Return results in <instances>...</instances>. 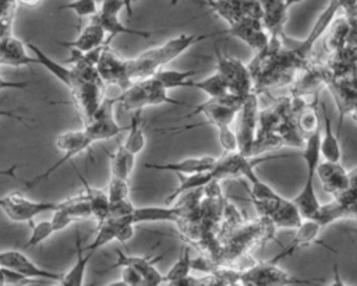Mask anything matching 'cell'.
Listing matches in <instances>:
<instances>
[{
  "mask_svg": "<svg viewBox=\"0 0 357 286\" xmlns=\"http://www.w3.org/2000/svg\"><path fill=\"white\" fill-rule=\"evenodd\" d=\"M322 278H300L278 264L268 261H257L252 266L240 273V282L254 286H321Z\"/></svg>",
  "mask_w": 357,
  "mask_h": 286,
  "instance_id": "6da1fadb",
  "label": "cell"
},
{
  "mask_svg": "<svg viewBox=\"0 0 357 286\" xmlns=\"http://www.w3.org/2000/svg\"><path fill=\"white\" fill-rule=\"evenodd\" d=\"M216 73L225 80L229 92L240 96L247 98L254 92V80L248 66L240 61L236 57L227 56L226 53H220L216 49Z\"/></svg>",
  "mask_w": 357,
  "mask_h": 286,
  "instance_id": "7a4b0ae2",
  "label": "cell"
},
{
  "mask_svg": "<svg viewBox=\"0 0 357 286\" xmlns=\"http://www.w3.org/2000/svg\"><path fill=\"white\" fill-rule=\"evenodd\" d=\"M92 144H93V141L89 138V135L86 134V131L84 128L59 134L56 137V146L59 151L63 152V156L57 162H54L50 167H47L42 174H38L32 180L26 181L25 187L31 188V187L42 183L45 179H47L50 174H53L60 166L70 162L73 158L78 156L79 153L85 152Z\"/></svg>",
  "mask_w": 357,
  "mask_h": 286,
  "instance_id": "3957f363",
  "label": "cell"
},
{
  "mask_svg": "<svg viewBox=\"0 0 357 286\" xmlns=\"http://www.w3.org/2000/svg\"><path fill=\"white\" fill-rule=\"evenodd\" d=\"M259 126V113H258V99L255 92L248 95L237 116H236V135L238 142V152L245 156H252L254 142L257 140Z\"/></svg>",
  "mask_w": 357,
  "mask_h": 286,
  "instance_id": "277c9868",
  "label": "cell"
},
{
  "mask_svg": "<svg viewBox=\"0 0 357 286\" xmlns=\"http://www.w3.org/2000/svg\"><path fill=\"white\" fill-rule=\"evenodd\" d=\"M116 102H117V96L116 98L105 96L98 110L92 114V117L85 124H82L84 126L82 128L86 131V134L93 142L119 137L123 131L128 130V126H124V127L119 126L117 121L114 120L113 106Z\"/></svg>",
  "mask_w": 357,
  "mask_h": 286,
  "instance_id": "5b68a950",
  "label": "cell"
},
{
  "mask_svg": "<svg viewBox=\"0 0 357 286\" xmlns=\"http://www.w3.org/2000/svg\"><path fill=\"white\" fill-rule=\"evenodd\" d=\"M59 208V202L31 201L26 197L11 193L0 198V209L13 222H32V219L45 212H53Z\"/></svg>",
  "mask_w": 357,
  "mask_h": 286,
  "instance_id": "8992f818",
  "label": "cell"
},
{
  "mask_svg": "<svg viewBox=\"0 0 357 286\" xmlns=\"http://www.w3.org/2000/svg\"><path fill=\"white\" fill-rule=\"evenodd\" d=\"M105 85L88 82V81H78L71 89V103L77 109L82 124H85L92 114L98 110L102 100L105 99Z\"/></svg>",
  "mask_w": 357,
  "mask_h": 286,
  "instance_id": "52a82bcc",
  "label": "cell"
},
{
  "mask_svg": "<svg viewBox=\"0 0 357 286\" xmlns=\"http://www.w3.org/2000/svg\"><path fill=\"white\" fill-rule=\"evenodd\" d=\"M96 68L106 86L117 85L121 91H124L132 84L128 77L127 59L113 52L109 46H106V49L103 50L96 64Z\"/></svg>",
  "mask_w": 357,
  "mask_h": 286,
  "instance_id": "ba28073f",
  "label": "cell"
},
{
  "mask_svg": "<svg viewBox=\"0 0 357 286\" xmlns=\"http://www.w3.org/2000/svg\"><path fill=\"white\" fill-rule=\"evenodd\" d=\"M324 226L315 220V219H303V222L298 225V227H296V233H294V237L293 240L280 250V253H278L275 257H272L269 261L271 262H275L278 264L280 259L294 254L296 251L301 250V248H305V247H310V246H314V244H319V246H324L326 247L328 250H331L332 253H336V250L331 248L329 246H326L324 241L319 240V233L322 232Z\"/></svg>",
  "mask_w": 357,
  "mask_h": 286,
  "instance_id": "9c48e42d",
  "label": "cell"
},
{
  "mask_svg": "<svg viewBox=\"0 0 357 286\" xmlns=\"http://www.w3.org/2000/svg\"><path fill=\"white\" fill-rule=\"evenodd\" d=\"M225 33L243 40L255 53L262 52L271 40V35H269L268 29L265 28L262 20L261 18H252V17L243 18L237 24L225 29Z\"/></svg>",
  "mask_w": 357,
  "mask_h": 286,
  "instance_id": "30bf717a",
  "label": "cell"
},
{
  "mask_svg": "<svg viewBox=\"0 0 357 286\" xmlns=\"http://www.w3.org/2000/svg\"><path fill=\"white\" fill-rule=\"evenodd\" d=\"M0 266L13 269L25 276H29L33 279H40V280L61 282L63 276H64V273H57V272L47 271L45 268L38 266L24 253L17 251V250L0 251Z\"/></svg>",
  "mask_w": 357,
  "mask_h": 286,
  "instance_id": "8fae6325",
  "label": "cell"
},
{
  "mask_svg": "<svg viewBox=\"0 0 357 286\" xmlns=\"http://www.w3.org/2000/svg\"><path fill=\"white\" fill-rule=\"evenodd\" d=\"M192 213L190 202L180 205H152V206H135L131 218L135 225L145 222H176L178 223L187 215Z\"/></svg>",
  "mask_w": 357,
  "mask_h": 286,
  "instance_id": "7c38bea8",
  "label": "cell"
},
{
  "mask_svg": "<svg viewBox=\"0 0 357 286\" xmlns=\"http://www.w3.org/2000/svg\"><path fill=\"white\" fill-rule=\"evenodd\" d=\"M219 35H226L225 29L223 31H216V32H209V33H197V35L195 33H191V35L181 33L176 38H172L167 42H165L163 45L156 47V54H158L159 63H160V66H165L169 61L178 57L180 54H183L192 45H195L198 42H202V40H205L208 38H212V36H219Z\"/></svg>",
  "mask_w": 357,
  "mask_h": 286,
  "instance_id": "4fadbf2b",
  "label": "cell"
},
{
  "mask_svg": "<svg viewBox=\"0 0 357 286\" xmlns=\"http://www.w3.org/2000/svg\"><path fill=\"white\" fill-rule=\"evenodd\" d=\"M315 174L318 176L324 190L333 197L340 195L349 188L347 170L342 166L340 162H319Z\"/></svg>",
  "mask_w": 357,
  "mask_h": 286,
  "instance_id": "5bb4252c",
  "label": "cell"
},
{
  "mask_svg": "<svg viewBox=\"0 0 357 286\" xmlns=\"http://www.w3.org/2000/svg\"><path fill=\"white\" fill-rule=\"evenodd\" d=\"M216 158L213 156H199V158H185L178 162H166V163H145L144 167L151 170H163L172 172L176 174H195L212 170L216 165Z\"/></svg>",
  "mask_w": 357,
  "mask_h": 286,
  "instance_id": "9a60e30c",
  "label": "cell"
},
{
  "mask_svg": "<svg viewBox=\"0 0 357 286\" xmlns=\"http://www.w3.org/2000/svg\"><path fill=\"white\" fill-rule=\"evenodd\" d=\"M319 116L322 124L321 134V155L324 160L329 162H340L342 160V146L337 135L332 130V120L328 113L325 102H319Z\"/></svg>",
  "mask_w": 357,
  "mask_h": 286,
  "instance_id": "2e32d148",
  "label": "cell"
},
{
  "mask_svg": "<svg viewBox=\"0 0 357 286\" xmlns=\"http://www.w3.org/2000/svg\"><path fill=\"white\" fill-rule=\"evenodd\" d=\"M262 8V22L268 29L271 38H282L283 28L287 20V10L284 0H258Z\"/></svg>",
  "mask_w": 357,
  "mask_h": 286,
  "instance_id": "e0dca14e",
  "label": "cell"
},
{
  "mask_svg": "<svg viewBox=\"0 0 357 286\" xmlns=\"http://www.w3.org/2000/svg\"><path fill=\"white\" fill-rule=\"evenodd\" d=\"M106 32L105 29L96 24V22H89L78 35L75 40H56L60 46H64L67 49H75L82 53L91 52L102 45L106 43Z\"/></svg>",
  "mask_w": 357,
  "mask_h": 286,
  "instance_id": "ac0fdd59",
  "label": "cell"
},
{
  "mask_svg": "<svg viewBox=\"0 0 357 286\" xmlns=\"http://www.w3.org/2000/svg\"><path fill=\"white\" fill-rule=\"evenodd\" d=\"M26 47H29L31 52L33 53L35 64H39V66L45 67L53 77H56L60 82H63L68 89H71L79 81L71 67H66V66L57 63L50 56H47L43 50H40L36 45L28 42Z\"/></svg>",
  "mask_w": 357,
  "mask_h": 286,
  "instance_id": "d6986e66",
  "label": "cell"
},
{
  "mask_svg": "<svg viewBox=\"0 0 357 286\" xmlns=\"http://www.w3.org/2000/svg\"><path fill=\"white\" fill-rule=\"evenodd\" d=\"M127 68L131 82L151 78L159 68H162L156 54V47L149 49L134 59H127Z\"/></svg>",
  "mask_w": 357,
  "mask_h": 286,
  "instance_id": "ffe728a7",
  "label": "cell"
},
{
  "mask_svg": "<svg viewBox=\"0 0 357 286\" xmlns=\"http://www.w3.org/2000/svg\"><path fill=\"white\" fill-rule=\"evenodd\" d=\"M0 64L22 67L28 64H35V57L26 54V45L10 35L0 40Z\"/></svg>",
  "mask_w": 357,
  "mask_h": 286,
  "instance_id": "44dd1931",
  "label": "cell"
},
{
  "mask_svg": "<svg viewBox=\"0 0 357 286\" xmlns=\"http://www.w3.org/2000/svg\"><path fill=\"white\" fill-rule=\"evenodd\" d=\"M78 177L82 183V194L85 195L86 201L89 202L91 211H92V216L96 220V223H102L103 220H106L109 218V206H110V201L107 197V193L100 190V188H95L92 186L88 184V181L84 179V176L77 170Z\"/></svg>",
  "mask_w": 357,
  "mask_h": 286,
  "instance_id": "7402d4cb",
  "label": "cell"
},
{
  "mask_svg": "<svg viewBox=\"0 0 357 286\" xmlns=\"http://www.w3.org/2000/svg\"><path fill=\"white\" fill-rule=\"evenodd\" d=\"M75 248H77V261L71 266V269L64 273L63 280H61L66 286H82L84 285L86 266H88L91 258L95 255V251L84 250L78 230L75 232Z\"/></svg>",
  "mask_w": 357,
  "mask_h": 286,
  "instance_id": "603a6c76",
  "label": "cell"
},
{
  "mask_svg": "<svg viewBox=\"0 0 357 286\" xmlns=\"http://www.w3.org/2000/svg\"><path fill=\"white\" fill-rule=\"evenodd\" d=\"M91 21L92 22H96L99 24L105 32L109 35L106 42L110 43L112 39L116 36V35H120V33H128V35H135V36H141V38H145L148 39L153 32L152 31H141V29H132V28H128L127 25H124L120 20H119V15H103L100 14L99 11L91 17Z\"/></svg>",
  "mask_w": 357,
  "mask_h": 286,
  "instance_id": "cb8c5ba5",
  "label": "cell"
},
{
  "mask_svg": "<svg viewBox=\"0 0 357 286\" xmlns=\"http://www.w3.org/2000/svg\"><path fill=\"white\" fill-rule=\"evenodd\" d=\"M177 176L180 179L178 186L166 197L165 204H173V201H176L178 195H181L184 193L195 191L198 188H202L206 184H209L211 181L216 180L212 170L202 172V173H195V174H177Z\"/></svg>",
  "mask_w": 357,
  "mask_h": 286,
  "instance_id": "d4e9b609",
  "label": "cell"
},
{
  "mask_svg": "<svg viewBox=\"0 0 357 286\" xmlns=\"http://www.w3.org/2000/svg\"><path fill=\"white\" fill-rule=\"evenodd\" d=\"M107 155L110 163V174L130 180L135 165V155L128 152L123 144H119V148L114 152H107Z\"/></svg>",
  "mask_w": 357,
  "mask_h": 286,
  "instance_id": "484cf974",
  "label": "cell"
},
{
  "mask_svg": "<svg viewBox=\"0 0 357 286\" xmlns=\"http://www.w3.org/2000/svg\"><path fill=\"white\" fill-rule=\"evenodd\" d=\"M142 110L131 112V120L128 124V135L123 145L128 152L132 155L139 153L145 148V134H144V126H142Z\"/></svg>",
  "mask_w": 357,
  "mask_h": 286,
  "instance_id": "4316f807",
  "label": "cell"
},
{
  "mask_svg": "<svg viewBox=\"0 0 357 286\" xmlns=\"http://www.w3.org/2000/svg\"><path fill=\"white\" fill-rule=\"evenodd\" d=\"M116 262L112 264L110 266L105 268L102 271V273L107 272V271H112L114 268H123V266H131L134 269H137L141 275L148 269L151 268L152 265H155L159 259H162L163 254L162 255H158V257H152L151 254L148 255H142V257H138V255H127L124 254L121 250H116Z\"/></svg>",
  "mask_w": 357,
  "mask_h": 286,
  "instance_id": "83f0119b",
  "label": "cell"
},
{
  "mask_svg": "<svg viewBox=\"0 0 357 286\" xmlns=\"http://www.w3.org/2000/svg\"><path fill=\"white\" fill-rule=\"evenodd\" d=\"M198 74L197 70H163L159 68L152 77H155L167 91L176 88H185V84L191 77Z\"/></svg>",
  "mask_w": 357,
  "mask_h": 286,
  "instance_id": "f1b7e54d",
  "label": "cell"
},
{
  "mask_svg": "<svg viewBox=\"0 0 357 286\" xmlns=\"http://www.w3.org/2000/svg\"><path fill=\"white\" fill-rule=\"evenodd\" d=\"M185 88L199 89V91L205 92L209 98H218V96H223L226 93H230L225 80L220 77L219 73H215V74H212L208 78L201 80V81L188 80L187 84H185Z\"/></svg>",
  "mask_w": 357,
  "mask_h": 286,
  "instance_id": "f546056e",
  "label": "cell"
},
{
  "mask_svg": "<svg viewBox=\"0 0 357 286\" xmlns=\"http://www.w3.org/2000/svg\"><path fill=\"white\" fill-rule=\"evenodd\" d=\"M191 269H192V258L190 255V247L185 246L181 248V253H180L177 261L173 264V266L163 275L165 283L190 276Z\"/></svg>",
  "mask_w": 357,
  "mask_h": 286,
  "instance_id": "4dcf8cb0",
  "label": "cell"
},
{
  "mask_svg": "<svg viewBox=\"0 0 357 286\" xmlns=\"http://www.w3.org/2000/svg\"><path fill=\"white\" fill-rule=\"evenodd\" d=\"M54 232V227L50 220H42L32 225L31 236L28 237L26 243L24 244V248H32L43 243L46 239H49Z\"/></svg>",
  "mask_w": 357,
  "mask_h": 286,
  "instance_id": "1f68e13d",
  "label": "cell"
},
{
  "mask_svg": "<svg viewBox=\"0 0 357 286\" xmlns=\"http://www.w3.org/2000/svg\"><path fill=\"white\" fill-rule=\"evenodd\" d=\"M106 193H107V197H109L110 202L130 198V184H128V180L110 174V180H109Z\"/></svg>",
  "mask_w": 357,
  "mask_h": 286,
  "instance_id": "d6a6232c",
  "label": "cell"
},
{
  "mask_svg": "<svg viewBox=\"0 0 357 286\" xmlns=\"http://www.w3.org/2000/svg\"><path fill=\"white\" fill-rule=\"evenodd\" d=\"M61 10H71L81 20L84 17H93L99 11V6L93 0H73L67 4L60 6L59 11Z\"/></svg>",
  "mask_w": 357,
  "mask_h": 286,
  "instance_id": "836d02e7",
  "label": "cell"
},
{
  "mask_svg": "<svg viewBox=\"0 0 357 286\" xmlns=\"http://www.w3.org/2000/svg\"><path fill=\"white\" fill-rule=\"evenodd\" d=\"M218 130V138L220 145L225 148L226 152H236L238 151V142L236 131L231 130L230 126H223L216 128Z\"/></svg>",
  "mask_w": 357,
  "mask_h": 286,
  "instance_id": "e575fe53",
  "label": "cell"
},
{
  "mask_svg": "<svg viewBox=\"0 0 357 286\" xmlns=\"http://www.w3.org/2000/svg\"><path fill=\"white\" fill-rule=\"evenodd\" d=\"M3 273H4V286H26V285L45 282L40 279H33V278L25 276L22 273L15 272L8 268H3Z\"/></svg>",
  "mask_w": 357,
  "mask_h": 286,
  "instance_id": "d590c367",
  "label": "cell"
},
{
  "mask_svg": "<svg viewBox=\"0 0 357 286\" xmlns=\"http://www.w3.org/2000/svg\"><path fill=\"white\" fill-rule=\"evenodd\" d=\"M135 209V205L131 202L130 198L126 200H120V201H114L110 202L109 206V218H126V216H131L132 212Z\"/></svg>",
  "mask_w": 357,
  "mask_h": 286,
  "instance_id": "8d00e7d4",
  "label": "cell"
},
{
  "mask_svg": "<svg viewBox=\"0 0 357 286\" xmlns=\"http://www.w3.org/2000/svg\"><path fill=\"white\" fill-rule=\"evenodd\" d=\"M162 283H165V276L152 265L142 273V279L137 286H160Z\"/></svg>",
  "mask_w": 357,
  "mask_h": 286,
  "instance_id": "74e56055",
  "label": "cell"
},
{
  "mask_svg": "<svg viewBox=\"0 0 357 286\" xmlns=\"http://www.w3.org/2000/svg\"><path fill=\"white\" fill-rule=\"evenodd\" d=\"M123 8H126L124 0H103L99 6V13L103 15H119Z\"/></svg>",
  "mask_w": 357,
  "mask_h": 286,
  "instance_id": "f35d334b",
  "label": "cell"
},
{
  "mask_svg": "<svg viewBox=\"0 0 357 286\" xmlns=\"http://www.w3.org/2000/svg\"><path fill=\"white\" fill-rule=\"evenodd\" d=\"M15 11H11L3 17H0V40L13 35V21Z\"/></svg>",
  "mask_w": 357,
  "mask_h": 286,
  "instance_id": "ab89813d",
  "label": "cell"
},
{
  "mask_svg": "<svg viewBox=\"0 0 357 286\" xmlns=\"http://www.w3.org/2000/svg\"><path fill=\"white\" fill-rule=\"evenodd\" d=\"M121 279L126 283H128L130 286H137L141 282L142 275L137 269H134L131 266H123L121 268Z\"/></svg>",
  "mask_w": 357,
  "mask_h": 286,
  "instance_id": "60d3db41",
  "label": "cell"
},
{
  "mask_svg": "<svg viewBox=\"0 0 357 286\" xmlns=\"http://www.w3.org/2000/svg\"><path fill=\"white\" fill-rule=\"evenodd\" d=\"M28 86V82H22V81H8V80H4L0 77V91L1 89H10V88H14V89H24Z\"/></svg>",
  "mask_w": 357,
  "mask_h": 286,
  "instance_id": "b9f144b4",
  "label": "cell"
},
{
  "mask_svg": "<svg viewBox=\"0 0 357 286\" xmlns=\"http://www.w3.org/2000/svg\"><path fill=\"white\" fill-rule=\"evenodd\" d=\"M332 268H333V280L331 282L329 286H347V285L343 282V279H342V275H340L337 262H335V264L332 265Z\"/></svg>",
  "mask_w": 357,
  "mask_h": 286,
  "instance_id": "7bdbcfd3",
  "label": "cell"
},
{
  "mask_svg": "<svg viewBox=\"0 0 357 286\" xmlns=\"http://www.w3.org/2000/svg\"><path fill=\"white\" fill-rule=\"evenodd\" d=\"M347 179H349V188L357 190V166L347 170Z\"/></svg>",
  "mask_w": 357,
  "mask_h": 286,
  "instance_id": "ee69618b",
  "label": "cell"
},
{
  "mask_svg": "<svg viewBox=\"0 0 357 286\" xmlns=\"http://www.w3.org/2000/svg\"><path fill=\"white\" fill-rule=\"evenodd\" d=\"M17 167H18V165H11V166L7 167V169H0V176L18 179V176H17Z\"/></svg>",
  "mask_w": 357,
  "mask_h": 286,
  "instance_id": "f6af8a7d",
  "label": "cell"
},
{
  "mask_svg": "<svg viewBox=\"0 0 357 286\" xmlns=\"http://www.w3.org/2000/svg\"><path fill=\"white\" fill-rule=\"evenodd\" d=\"M167 286H191V276L167 282Z\"/></svg>",
  "mask_w": 357,
  "mask_h": 286,
  "instance_id": "bcb514c9",
  "label": "cell"
},
{
  "mask_svg": "<svg viewBox=\"0 0 357 286\" xmlns=\"http://www.w3.org/2000/svg\"><path fill=\"white\" fill-rule=\"evenodd\" d=\"M0 117H11V119H15V120L24 123V120L18 116V113L15 114V112H13V110H3V109H0Z\"/></svg>",
  "mask_w": 357,
  "mask_h": 286,
  "instance_id": "7dc6e473",
  "label": "cell"
},
{
  "mask_svg": "<svg viewBox=\"0 0 357 286\" xmlns=\"http://www.w3.org/2000/svg\"><path fill=\"white\" fill-rule=\"evenodd\" d=\"M15 1H17V4H22V6H26V7H36L43 0H15Z\"/></svg>",
  "mask_w": 357,
  "mask_h": 286,
  "instance_id": "c3c4849f",
  "label": "cell"
},
{
  "mask_svg": "<svg viewBox=\"0 0 357 286\" xmlns=\"http://www.w3.org/2000/svg\"><path fill=\"white\" fill-rule=\"evenodd\" d=\"M103 286H130V285L126 283L123 279H120V280H114V282H110V283L103 285Z\"/></svg>",
  "mask_w": 357,
  "mask_h": 286,
  "instance_id": "681fc988",
  "label": "cell"
},
{
  "mask_svg": "<svg viewBox=\"0 0 357 286\" xmlns=\"http://www.w3.org/2000/svg\"><path fill=\"white\" fill-rule=\"evenodd\" d=\"M301 1H303V0H284V3H286L287 7H291V6L298 4V3H301Z\"/></svg>",
  "mask_w": 357,
  "mask_h": 286,
  "instance_id": "f907efd6",
  "label": "cell"
},
{
  "mask_svg": "<svg viewBox=\"0 0 357 286\" xmlns=\"http://www.w3.org/2000/svg\"><path fill=\"white\" fill-rule=\"evenodd\" d=\"M0 286H4V273H3L1 266H0Z\"/></svg>",
  "mask_w": 357,
  "mask_h": 286,
  "instance_id": "816d5d0a",
  "label": "cell"
},
{
  "mask_svg": "<svg viewBox=\"0 0 357 286\" xmlns=\"http://www.w3.org/2000/svg\"><path fill=\"white\" fill-rule=\"evenodd\" d=\"M243 286H254V285H251V283H245V282H240Z\"/></svg>",
  "mask_w": 357,
  "mask_h": 286,
  "instance_id": "f5cc1de1",
  "label": "cell"
},
{
  "mask_svg": "<svg viewBox=\"0 0 357 286\" xmlns=\"http://www.w3.org/2000/svg\"><path fill=\"white\" fill-rule=\"evenodd\" d=\"M177 1H178V0H170V4H172V6H176Z\"/></svg>",
  "mask_w": 357,
  "mask_h": 286,
  "instance_id": "db71d44e",
  "label": "cell"
},
{
  "mask_svg": "<svg viewBox=\"0 0 357 286\" xmlns=\"http://www.w3.org/2000/svg\"><path fill=\"white\" fill-rule=\"evenodd\" d=\"M93 1H96V4H98V6H100V4L103 3V0H93Z\"/></svg>",
  "mask_w": 357,
  "mask_h": 286,
  "instance_id": "11a10c76",
  "label": "cell"
},
{
  "mask_svg": "<svg viewBox=\"0 0 357 286\" xmlns=\"http://www.w3.org/2000/svg\"><path fill=\"white\" fill-rule=\"evenodd\" d=\"M53 286H66L63 282H59V283H56V285H53Z\"/></svg>",
  "mask_w": 357,
  "mask_h": 286,
  "instance_id": "9f6ffc18",
  "label": "cell"
}]
</instances>
